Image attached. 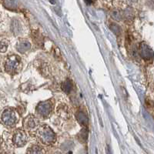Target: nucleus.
<instances>
[{
	"instance_id": "obj_1",
	"label": "nucleus",
	"mask_w": 154,
	"mask_h": 154,
	"mask_svg": "<svg viewBox=\"0 0 154 154\" xmlns=\"http://www.w3.org/2000/svg\"><path fill=\"white\" fill-rule=\"evenodd\" d=\"M37 134L41 142L46 145L53 144L56 140V136L53 130L46 125H42L37 129Z\"/></svg>"
},
{
	"instance_id": "obj_2",
	"label": "nucleus",
	"mask_w": 154,
	"mask_h": 154,
	"mask_svg": "<svg viewBox=\"0 0 154 154\" xmlns=\"http://www.w3.org/2000/svg\"><path fill=\"white\" fill-rule=\"evenodd\" d=\"M19 63H20V60L18 58V56H9V58L5 63V70L9 73H13L14 72L17 71L18 67L19 66Z\"/></svg>"
},
{
	"instance_id": "obj_3",
	"label": "nucleus",
	"mask_w": 154,
	"mask_h": 154,
	"mask_svg": "<svg viewBox=\"0 0 154 154\" xmlns=\"http://www.w3.org/2000/svg\"><path fill=\"white\" fill-rule=\"evenodd\" d=\"M2 122L5 126H14L15 123H16L17 119H16V114H15L14 111L9 110L7 109L3 112L2 116Z\"/></svg>"
},
{
	"instance_id": "obj_4",
	"label": "nucleus",
	"mask_w": 154,
	"mask_h": 154,
	"mask_svg": "<svg viewBox=\"0 0 154 154\" xmlns=\"http://www.w3.org/2000/svg\"><path fill=\"white\" fill-rule=\"evenodd\" d=\"M13 143L16 146L21 147L26 144L27 140L26 134L23 130H17L15 133L14 136H13Z\"/></svg>"
},
{
	"instance_id": "obj_5",
	"label": "nucleus",
	"mask_w": 154,
	"mask_h": 154,
	"mask_svg": "<svg viewBox=\"0 0 154 154\" xmlns=\"http://www.w3.org/2000/svg\"><path fill=\"white\" fill-rule=\"evenodd\" d=\"M24 126L29 131L37 130L38 128V121L33 116L30 115L24 120Z\"/></svg>"
},
{
	"instance_id": "obj_6",
	"label": "nucleus",
	"mask_w": 154,
	"mask_h": 154,
	"mask_svg": "<svg viewBox=\"0 0 154 154\" xmlns=\"http://www.w3.org/2000/svg\"><path fill=\"white\" fill-rule=\"evenodd\" d=\"M37 111H38V113L40 114L42 116L46 117V116H49L51 113V111H52L51 104L49 103V102L42 103L40 105L38 106V108H37Z\"/></svg>"
},
{
	"instance_id": "obj_7",
	"label": "nucleus",
	"mask_w": 154,
	"mask_h": 154,
	"mask_svg": "<svg viewBox=\"0 0 154 154\" xmlns=\"http://www.w3.org/2000/svg\"><path fill=\"white\" fill-rule=\"evenodd\" d=\"M57 112L61 117L64 118V119H68L69 117V109H68L67 106L66 105L60 106L57 109Z\"/></svg>"
},
{
	"instance_id": "obj_8",
	"label": "nucleus",
	"mask_w": 154,
	"mask_h": 154,
	"mask_svg": "<svg viewBox=\"0 0 154 154\" xmlns=\"http://www.w3.org/2000/svg\"><path fill=\"white\" fill-rule=\"evenodd\" d=\"M27 154H45V150L40 146L33 145L29 148Z\"/></svg>"
},
{
	"instance_id": "obj_9",
	"label": "nucleus",
	"mask_w": 154,
	"mask_h": 154,
	"mask_svg": "<svg viewBox=\"0 0 154 154\" xmlns=\"http://www.w3.org/2000/svg\"><path fill=\"white\" fill-rule=\"evenodd\" d=\"M4 5H5V7L8 8V9H14L15 8H16V2H15L14 0H4L3 2Z\"/></svg>"
},
{
	"instance_id": "obj_10",
	"label": "nucleus",
	"mask_w": 154,
	"mask_h": 154,
	"mask_svg": "<svg viewBox=\"0 0 154 154\" xmlns=\"http://www.w3.org/2000/svg\"><path fill=\"white\" fill-rule=\"evenodd\" d=\"M111 16H112V17L114 19L118 20V21L121 20L122 18H123V14H122V12H121L119 10H117V9L112 11V12H111Z\"/></svg>"
},
{
	"instance_id": "obj_11",
	"label": "nucleus",
	"mask_w": 154,
	"mask_h": 154,
	"mask_svg": "<svg viewBox=\"0 0 154 154\" xmlns=\"http://www.w3.org/2000/svg\"><path fill=\"white\" fill-rule=\"evenodd\" d=\"M62 87H63V89H64L66 92H69L70 90L72 89V84L71 83V82H69V81H66V82L63 83Z\"/></svg>"
},
{
	"instance_id": "obj_12",
	"label": "nucleus",
	"mask_w": 154,
	"mask_h": 154,
	"mask_svg": "<svg viewBox=\"0 0 154 154\" xmlns=\"http://www.w3.org/2000/svg\"><path fill=\"white\" fill-rule=\"evenodd\" d=\"M8 48V44L6 42H3V41H1L0 42V52H2V53H4L6 51Z\"/></svg>"
},
{
	"instance_id": "obj_13",
	"label": "nucleus",
	"mask_w": 154,
	"mask_h": 154,
	"mask_svg": "<svg viewBox=\"0 0 154 154\" xmlns=\"http://www.w3.org/2000/svg\"><path fill=\"white\" fill-rule=\"evenodd\" d=\"M86 2H87V3H91V2H92V0H86Z\"/></svg>"
},
{
	"instance_id": "obj_14",
	"label": "nucleus",
	"mask_w": 154,
	"mask_h": 154,
	"mask_svg": "<svg viewBox=\"0 0 154 154\" xmlns=\"http://www.w3.org/2000/svg\"><path fill=\"white\" fill-rule=\"evenodd\" d=\"M129 1H130V2H137V0H129Z\"/></svg>"
},
{
	"instance_id": "obj_15",
	"label": "nucleus",
	"mask_w": 154,
	"mask_h": 154,
	"mask_svg": "<svg viewBox=\"0 0 154 154\" xmlns=\"http://www.w3.org/2000/svg\"><path fill=\"white\" fill-rule=\"evenodd\" d=\"M55 154H62V153H60V152H56Z\"/></svg>"
}]
</instances>
